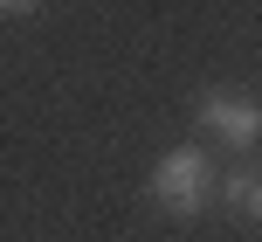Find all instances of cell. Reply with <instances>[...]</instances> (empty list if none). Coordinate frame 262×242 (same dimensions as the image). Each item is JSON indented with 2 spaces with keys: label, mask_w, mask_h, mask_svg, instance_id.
<instances>
[{
  "label": "cell",
  "mask_w": 262,
  "mask_h": 242,
  "mask_svg": "<svg viewBox=\"0 0 262 242\" xmlns=\"http://www.w3.org/2000/svg\"><path fill=\"white\" fill-rule=\"evenodd\" d=\"M221 208L235 221H249V229H262V159L221 166Z\"/></svg>",
  "instance_id": "3957f363"
},
{
  "label": "cell",
  "mask_w": 262,
  "mask_h": 242,
  "mask_svg": "<svg viewBox=\"0 0 262 242\" xmlns=\"http://www.w3.org/2000/svg\"><path fill=\"white\" fill-rule=\"evenodd\" d=\"M221 152L207 138H186V146H166L152 166H145V201L172 221H200L207 208H221Z\"/></svg>",
  "instance_id": "6da1fadb"
},
{
  "label": "cell",
  "mask_w": 262,
  "mask_h": 242,
  "mask_svg": "<svg viewBox=\"0 0 262 242\" xmlns=\"http://www.w3.org/2000/svg\"><path fill=\"white\" fill-rule=\"evenodd\" d=\"M193 132L221 159H255L262 152V97L249 83H207L193 97Z\"/></svg>",
  "instance_id": "7a4b0ae2"
},
{
  "label": "cell",
  "mask_w": 262,
  "mask_h": 242,
  "mask_svg": "<svg viewBox=\"0 0 262 242\" xmlns=\"http://www.w3.org/2000/svg\"><path fill=\"white\" fill-rule=\"evenodd\" d=\"M41 0H0V14H35Z\"/></svg>",
  "instance_id": "277c9868"
}]
</instances>
